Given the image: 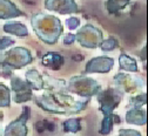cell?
Here are the masks:
<instances>
[{
	"instance_id": "obj_12",
	"label": "cell",
	"mask_w": 148,
	"mask_h": 136,
	"mask_svg": "<svg viewBox=\"0 0 148 136\" xmlns=\"http://www.w3.org/2000/svg\"><path fill=\"white\" fill-rule=\"evenodd\" d=\"M25 15L13 3L7 0H0V19H12L15 16Z\"/></svg>"
},
{
	"instance_id": "obj_11",
	"label": "cell",
	"mask_w": 148,
	"mask_h": 136,
	"mask_svg": "<svg viewBox=\"0 0 148 136\" xmlns=\"http://www.w3.org/2000/svg\"><path fill=\"white\" fill-rule=\"evenodd\" d=\"M45 6L49 11H55L60 14H71L79 12L78 5L72 0H47Z\"/></svg>"
},
{
	"instance_id": "obj_18",
	"label": "cell",
	"mask_w": 148,
	"mask_h": 136,
	"mask_svg": "<svg viewBox=\"0 0 148 136\" xmlns=\"http://www.w3.org/2000/svg\"><path fill=\"white\" fill-rule=\"evenodd\" d=\"M114 121H116V123H120L119 121V118L115 116L114 114L112 115H107L103 118V121H102V124L100 127V134L102 135H108L113 129V124H114Z\"/></svg>"
},
{
	"instance_id": "obj_21",
	"label": "cell",
	"mask_w": 148,
	"mask_h": 136,
	"mask_svg": "<svg viewBox=\"0 0 148 136\" xmlns=\"http://www.w3.org/2000/svg\"><path fill=\"white\" fill-rule=\"evenodd\" d=\"M118 41H116V39L115 38H109L107 39V40H103L100 45L101 49L105 51V52H109V51H113L114 48L118 47Z\"/></svg>"
},
{
	"instance_id": "obj_2",
	"label": "cell",
	"mask_w": 148,
	"mask_h": 136,
	"mask_svg": "<svg viewBox=\"0 0 148 136\" xmlns=\"http://www.w3.org/2000/svg\"><path fill=\"white\" fill-rule=\"evenodd\" d=\"M31 24L35 34L48 45H53L57 42L64 32L60 20L54 15L38 13L32 16Z\"/></svg>"
},
{
	"instance_id": "obj_27",
	"label": "cell",
	"mask_w": 148,
	"mask_h": 136,
	"mask_svg": "<svg viewBox=\"0 0 148 136\" xmlns=\"http://www.w3.org/2000/svg\"><path fill=\"white\" fill-rule=\"evenodd\" d=\"M74 40H75V35L68 34V35H66L65 39H64V44H66V45H68V44H73Z\"/></svg>"
},
{
	"instance_id": "obj_17",
	"label": "cell",
	"mask_w": 148,
	"mask_h": 136,
	"mask_svg": "<svg viewBox=\"0 0 148 136\" xmlns=\"http://www.w3.org/2000/svg\"><path fill=\"white\" fill-rule=\"evenodd\" d=\"M120 68L127 72H138V64L134 57L129 56L127 54H121L119 57Z\"/></svg>"
},
{
	"instance_id": "obj_20",
	"label": "cell",
	"mask_w": 148,
	"mask_h": 136,
	"mask_svg": "<svg viewBox=\"0 0 148 136\" xmlns=\"http://www.w3.org/2000/svg\"><path fill=\"white\" fill-rule=\"evenodd\" d=\"M80 122L77 119H71L65 121L64 123V130L65 131H71V133H77L80 130Z\"/></svg>"
},
{
	"instance_id": "obj_15",
	"label": "cell",
	"mask_w": 148,
	"mask_h": 136,
	"mask_svg": "<svg viewBox=\"0 0 148 136\" xmlns=\"http://www.w3.org/2000/svg\"><path fill=\"white\" fill-rule=\"evenodd\" d=\"M4 31L10 33V34H13V35H16V36H27L28 35V31H27V27L21 24V23H16V21H13V23H7L4 25Z\"/></svg>"
},
{
	"instance_id": "obj_19",
	"label": "cell",
	"mask_w": 148,
	"mask_h": 136,
	"mask_svg": "<svg viewBox=\"0 0 148 136\" xmlns=\"http://www.w3.org/2000/svg\"><path fill=\"white\" fill-rule=\"evenodd\" d=\"M11 105V93L10 89L0 83V107H10Z\"/></svg>"
},
{
	"instance_id": "obj_1",
	"label": "cell",
	"mask_w": 148,
	"mask_h": 136,
	"mask_svg": "<svg viewBox=\"0 0 148 136\" xmlns=\"http://www.w3.org/2000/svg\"><path fill=\"white\" fill-rule=\"evenodd\" d=\"M35 102L42 109L57 114H77L86 108V101H77L65 92H46L35 98Z\"/></svg>"
},
{
	"instance_id": "obj_9",
	"label": "cell",
	"mask_w": 148,
	"mask_h": 136,
	"mask_svg": "<svg viewBox=\"0 0 148 136\" xmlns=\"http://www.w3.org/2000/svg\"><path fill=\"white\" fill-rule=\"evenodd\" d=\"M114 80L119 85L118 89L121 88L123 92L129 93V94H135L143 87V82L139 77L128 75V74H123V73H118L114 76Z\"/></svg>"
},
{
	"instance_id": "obj_22",
	"label": "cell",
	"mask_w": 148,
	"mask_h": 136,
	"mask_svg": "<svg viewBox=\"0 0 148 136\" xmlns=\"http://www.w3.org/2000/svg\"><path fill=\"white\" fill-rule=\"evenodd\" d=\"M143 105H146V94L141 93L135 95L131 99V107L132 108H141Z\"/></svg>"
},
{
	"instance_id": "obj_3",
	"label": "cell",
	"mask_w": 148,
	"mask_h": 136,
	"mask_svg": "<svg viewBox=\"0 0 148 136\" xmlns=\"http://www.w3.org/2000/svg\"><path fill=\"white\" fill-rule=\"evenodd\" d=\"M100 89V83L87 76H73L65 87V92L74 93L79 96H85V98H90L95 94L98 95Z\"/></svg>"
},
{
	"instance_id": "obj_10",
	"label": "cell",
	"mask_w": 148,
	"mask_h": 136,
	"mask_svg": "<svg viewBox=\"0 0 148 136\" xmlns=\"http://www.w3.org/2000/svg\"><path fill=\"white\" fill-rule=\"evenodd\" d=\"M114 66V60L108 56H97L86 65V73H108Z\"/></svg>"
},
{
	"instance_id": "obj_6",
	"label": "cell",
	"mask_w": 148,
	"mask_h": 136,
	"mask_svg": "<svg viewBox=\"0 0 148 136\" xmlns=\"http://www.w3.org/2000/svg\"><path fill=\"white\" fill-rule=\"evenodd\" d=\"M122 99V92L118 88H108L98 94V102L100 103V110L105 116L112 115L114 109L119 106Z\"/></svg>"
},
{
	"instance_id": "obj_8",
	"label": "cell",
	"mask_w": 148,
	"mask_h": 136,
	"mask_svg": "<svg viewBox=\"0 0 148 136\" xmlns=\"http://www.w3.org/2000/svg\"><path fill=\"white\" fill-rule=\"evenodd\" d=\"M29 108L25 107L24 113L18 119L12 121L4 131V136H27V127L26 122L29 119Z\"/></svg>"
},
{
	"instance_id": "obj_26",
	"label": "cell",
	"mask_w": 148,
	"mask_h": 136,
	"mask_svg": "<svg viewBox=\"0 0 148 136\" xmlns=\"http://www.w3.org/2000/svg\"><path fill=\"white\" fill-rule=\"evenodd\" d=\"M118 136H141V134L136 130L132 129H121Z\"/></svg>"
},
{
	"instance_id": "obj_16",
	"label": "cell",
	"mask_w": 148,
	"mask_h": 136,
	"mask_svg": "<svg viewBox=\"0 0 148 136\" xmlns=\"http://www.w3.org/2000/svg\"><path fill=\"white\" fill-rule=\"evenodd\" d=\"M64 64V57L58 53H47L42 57V65L53 69H59Z\"/></svg>"
},
{
	"instance_id": "obj_24",
	"label": "cell",
	"mask_w": 148,
	"mask_h": 136,
	"mask_svg": "<svg viewBox=\"0 0 148 136\" xmlns=\"http://www.w3.org/2000/svg\"><path fill=\"white\" fill-rule=\"evenodd\" d=\"M13 44H14V40H13V39H11V38L4 36V38L0 39V55L4 53V51H5L7 47H10V46L13 45Z\"/></svg>"
},
{
	"instance_id": "obj_25",
	"label": "cell",
	"mask_w": 148,
	"mask_h": 136,
	"mask_svg": "<svg viewBox=\"0 0 148 136\" xmlns=\"http://www.w3.org/2000/svg\"><path fill=\"white\" fill-rule=\"evenodd\" d=\"M66 24H67V26H68V28L69 29H77L78 27H79V25H80V20L78 18H69V19H67L66 20Z\"/></svg>"
},
{
	"instance_id": "obj_14",
	"label": "cell",
	"mask_w": 148,
	"mask_h": 136,
	"mask_svg": "<svg viewBox=\"0 0 148 136\" xmlns=\"http://www.w3.org/2000/svg\"><path fill=\"white\" fill-rule=\"evenodd\" d=\"M26 82L32 87V89L40 90L44 89V79L36 69H29L26 72Z\"/></svg>"
},
{
	"instance_id": "obj_23",
	"label": "cell",
	"mask_w": 148,
	"mask_h": 136,
	"mask_svg": "<svg viewBox=\"0 0 148 136\" xmlns=\"http://www.w3.org/2000/svg\"><path fill=\"white\" fill-rule=\"evenodd\" d=\"M127 4H128L127 1H109V3H106V7L110 13H113V12L121 10Z\"/></svg>"
},
{
	"instance_id": "obj_7",
	"label": "cell",
	"mask_w": 148,
	"mask_h": 136,
	"mask_svg": "<svg viewBox=\"0 0 148 136\" xmlns=\"http://www.w3.org/2000/svg\"><path fill=\"white\" fill-rule=\"evenodd\" d=\"M11 86H12V90L14 93L13 101L15 103H23V102L29 101L32 99L33 89L26 82V80H23L19 76L13 75L11 77Z\"/></svg>"
},
{
	"instance_id": "obj_5",
	"label": "cell",
	"mask_w": 148,
	"mask_h": 136,
	"mask_svg": "<svg viewBox=\"0 0 148 136\" xmlns=\"http://www.w3.org/2000/svg\"><path fill=\"white\" fill-rule=\"evenodd\" d=\"M75 40L86 48H98L103 41L102 32L94 27L93 25L87 24L80 28L75 35Z\"/></svg>"
},
{
	"instance_id": "obj_13",
	"label": "cell",
	"mask_w": 148,
	"mask_h": 136,
	"mask_svg": "<svg viewBox=\"0 0 148 136\" xmlns=\"http://www.w3.org/2000/svg\"><path fill=\"white\" fill-rule=\"evenodd\" d=\"M126 121L132 124L143 126L146 124L147 118H146V111L141 108H132L129 109L126 114Z\"/></svg>"
},
{
	"instance_id": "obj_4",
	"label": "cell",
	"mask_w": 148,
	"mask_h": 136,
	"mask_svg": "<svg viewBox=\"0 0 148 136\" xmlns=\"http://www.w3.org/2000/svg\"><path fill=\"white\" fill-rule=\"evenodd\" d=\"M32 61L33 56L25 47H15L0 55V66L10 69H20Z\"/></svg>"
}]
</instances>
